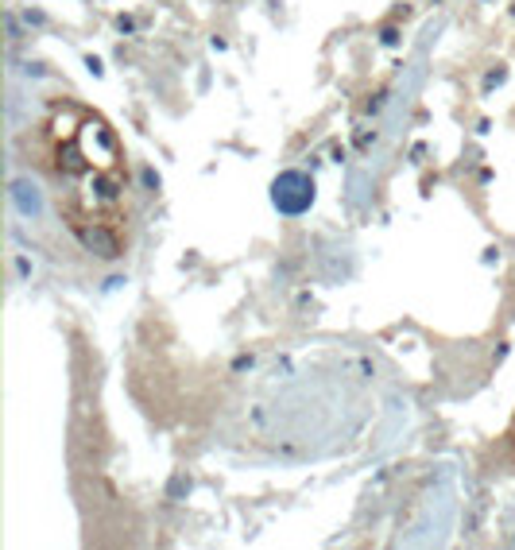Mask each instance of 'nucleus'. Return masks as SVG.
Instances as JSON below:
<instances>
[{
  "mask_svg": "<svg viewBox=\"0 0 515 550\" xmlns=\"http://www.w3.org/2000/svg\"><path fill=\"white\" fill-rule=\"evenodd\" d=\"M12 205L24 213V217H39V213H43L39 186H35V182H28V178H16V182H12Z\"/></svg>",
  "mask_w": 515,
  "mask_h": 550,
  "instance_id": "2",
  "label": "nucleus"
},
{
  "mask_svg": "<svg viewBox=\"0 0 515 550\" xmlns=\"http://www.w3.org/2000/svg\"><path fill=\"white\" fill-rule=\"evenodd\" d=\"M271 205L287 213V217H298L314 205V178L302 171H283L275 182H271Z\"/></svg>",
  "mask_w": 515,
  "mask_h": 550,
  "instance_id": "1",
  "label": "nucleus"
}]
</instances>
